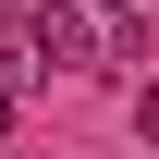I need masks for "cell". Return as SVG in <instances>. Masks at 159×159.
I'll use <instances>...</instances> for the list:
<instances>
[{
	"mask_svg": "<svg viewBox=\"0 0 159 159\" xmlns=\"http://www.w3.org/2000/svg\"><path fill=\"white\" fill-rule=\"evenodd\" d=\"M0 135H12V86H0Z\"/></svg>",
	"mask_w": 159,
	"mask_h": 159,
	"instance_id": "obj_2",
	"label": "cell"
},
{
	"mask_svg": "<svg viewBox=\"0 0 159 159\" xmlns=\"http://www.w3.org/2000/svg\"><path fill=\"white\" fill-rule=\"evenodd\" d=\"M37 49H49V61H86L98 37H86V12H37Z\"/></svg>",
	"mask_w": 159,
	"mask_h": 159,
	"instance_id": "obj_1",
	"label": "cell"
}]
</instances>
